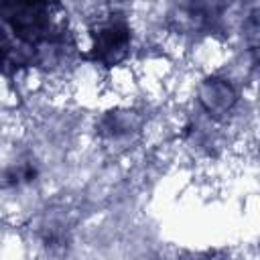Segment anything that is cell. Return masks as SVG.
Here are the masks:
<instances>
[{"instance_id": "obj_2", "label": "cell", "mask_w": 260, "mask_h": 260, "mask_svg": "<svg viewBox=\"0 0 260 260\" xmlns=\"http://www.w3.org/2000/svg\"><path fill=\"white\" fill-rule=\"evenodd\" d=\"M197 260H209V258H197Z\"/></svg>"}, {"instance_id": "obj_1", "label": "cell", "mask_w": 260, "mask_h": 260, "mask_svg": "<svg viewBox=\"0 0 260 260\" xmlns=\"http://www.w3.org/2000/svg\"><path fill=\"white\" fill-rule=\"evenodd\" d=\"M130 45V28L124 18L120 16H110L98 22L93 28V57L100 63L106 65H116L118 61L124 59L126 51Z\"/></svg>"}]
</instances>
